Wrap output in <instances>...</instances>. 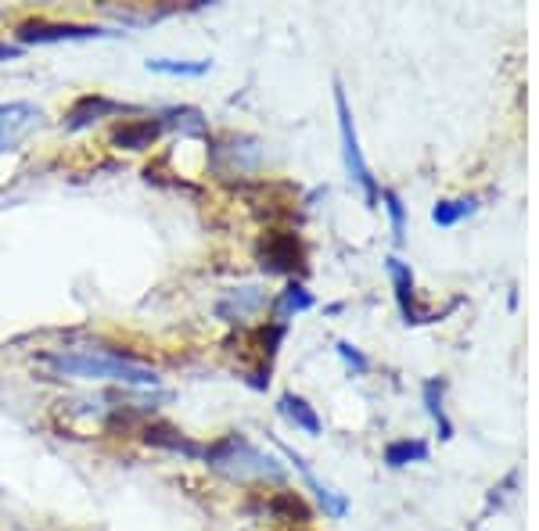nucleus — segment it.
Returning <instances> with one entry per match:
<instances>
[{
  "mask_svg": "<svg viewBox=\"0 0 539 531\" xmlns=\"http://www.w3.org/2000/svg\"><path fill=\"white\" fill-rule=\"evenodd\" d=\"M44 363L54 366L65 377L80 381H115L130 388H155L159 374L151 366L137 363L130 356H119L112 349H65V352H44Z\"/></svg>",
  "mask_w": 539,
  "mask_h": 531,
  "instance_id": "nucleus-1",
  "label": "nucleus"
},
{
  "mask_svg": "<svg viewBox=\"0 0 539 531\" xmlns=\"http://www.w3.org/2000/svg\"><path fill=\"white\" fill-rule=\"evenodd\" d=\"M202 460L230 481H284V467L248 442L245 435H223L202 445Z\"/></svg>",
  "mask_w": 539,
  "mask_h": 531,
  "instance_id": "nucleus-2",
  "label": "nucleus"
},
{
  "mask_svg": "<svg viewBox=\"0 0 539 531\" xmlns=\"http://www.w3.org/2000/svg\"><path fill=\"white\" fill-rule=\"evenodd\" d=\"M335 108H338V133H342L345 173H349V180L363 191V198L374 205V201H378V183H374L371 166H367V158H363L360 137H356V122H353V112H349V101H345L342 83H335Z\"/></svg>",
  "mask_w": 539,
  "mask_h": 531,
  "instance_id": "nucleus-3",
  "label": "nucleus"
},
{
  "mask_svg": "<svg viewBox=\"0 0 539 531\" xmlns=\"http://www.w3.org/2000/svg\"><path fill=\"white\" fill-rule=\"evenodd\" d=\"M284 331H288V323H263L256 331H248V352H241V356H245V381L252 388H266L270 384V366H274Z\"/></svg>",
  "mask_w": 539,
  "mask_h": 531,
  "instance_id": "nucleus-4",
  "label": "nucleus"
},
{
  "mask_svg": "<svg viewBox=\"0 0 539 531\" xmlns=\"http://www.w3.org/2000/svg\"><path fill=\"white\" fill-rule=\"evenodd\" d=\"M18 44H69V40H101L115 36L105 26H76V22H44V18H29L15 29Z\"/></svg>",
  "mask_w": 539,
  "mask_h": 531,
  "instance_id": "nucleus-5",
  "label": "nucleus"
},
{
  "mask_svg": "<svg viewBox=\"0 0 539 531\" xmlns=\"http://www.w3.org/2000/svg\"><path fill=\"white\" fill-rule=\"evenodd\" d=\"M256 259L266 273H295L302 266V244L288 230H270L256 244Z\"/></svg>",
  "mask_w": 539,
  "mask_h": 531,
  "instance_id": "nucleus-6",
  "label": "nucleus"
},
{
  "mask_svg": "<svg viewBox=\"0 0 539 531\" xmlns=\"http://www.w3.org/2000/svg\"><path fill=\"white\" fill-rule=\"evenodd\" d=\"M162 133H166V122L162 119H126L119 122V126H112L108 140L123 151H148L155 148V140H159Z\"/></svg>",
  "mask_w": 539,
  "mask_h": 531,
  "instance_id": "nucleus-7",
  "label": "nucleus"
},
{
  "mask_svg": "<svg viewBox=\"0 0 539 531\" xmlns=\"http://www.w3.org/2000/svg\"><path fill=\"white\" fill-rule=\"evenodd\" d=\"M126 112L123 101H112V97L105 94H83L76 105L69 108V115H65V130L76 133V130H87V126H94L98 119H108V115H119Z\"/></svg>",
  "mask_w": 539,
  "mask_h": 531,
  "instance_id": "nucleus-8",
  "label": "nucleus"
},
{
  "mask_svg": "<svg viewBox=\"0 0 539 531\" xmlns=\"http://www.w3.org/2000/svg\"><path fill=\"white\" fill-rule=\"evenodd\" d=\"M277 449H281V453L295 463V471H299L302 478H306V485H310L313 492H317V499H320V506H324V514H327V517H335V521H338V517L349 514V499H345L342 492H335V488H331V485H324V481H320L317 474L310 471V463L302 460V456L295 453L292 445H277Z\"/></svg>",
  "mask_w": 539,
  "mask_h": 531,
  "instance_id": "nucleus-9",
  "label": "nucleus"
},
{
  "mask_svg": "<svg viewBox=\"0 0 539 531\" xmlns=\"http://www.w3.org/2000/svg\"><path fill=\"white\" fill-rule=\"evenodd\" d=\"M385 270H389L392 288H396V302H399V309H403V320H407V323H428V320H432L428 313H421V309H417V302H414V273H410L407 262L396 259V255H389V259H385Z\"/></svg>",
  "mask_w": 539,
  "mask_h": 531,
  "instance_id": "nucleus-10",
  "label": "nucleus"
},
{
  "mask_svg": "<svg viewBox=\"0 0 539 531\" xmlns=\"http://www.w3.org/2000/svg\"><path fill=\"white\" fill-rule=\"evenodd\" d=\"M144 442L155 445V449H169V453H180V456H202V445L191 442V438H187L184 431H177V427L166 424V420H151V424L144 427Z\"/></svg>",
  "mask_w": 539,
  "mask_h": 531,
  "instance_id": "nucleus-11",
  "label": "nucleus"
},
{
  "mask_svg": "<svg viewBox=\"0 0 539 531\" xmlns=\"http://www.w3.org/2000/svg\"><path fill=\"white\" fill-rule=\"evenodd\" d=\"M277 413H281L288 424L299 427V431H306V435H320V431H324L317 410H313V406L302 399V395H292V392L281 395V399H277Z\"/></svg>",
  "mask_w": 539,
  "mask_h": 531,
  "instance_id": "nucleus-12",
  "label": "nucleus"
},
{
  "mask_svg": "<svg viewBox=\"0 0 539 531\" xmlns=\"http://www.w3.org/2000/svg\"><path fill=\"white\" fill-rule=\"evenodd\" d=\"M425 460H428V442H421V438H399V442H389V449H385V463H389L392 471Z\"/></svg>",
  "mask_w": 539,
  "mask_h": 531,
  "instance_id": "nucleus-13",
  "label": "nucleus"
},
{
  "mask_svg": "<svg viewBox=\"0 0 539 531\" xmlns=\"http://www.w3.org/2000/svg\"><path fill=\"white\" fill-rule=\"evenodd\" d=\"M144 65H148V72H159V76H191V79L209 76V69H213V61H177V58H148Z\"/></svg>",
  "mask_w": 539,
  "mask_h": 531,
  "instance_id": "nucleus-14",
  "label": "nucleus"
},
{
  "mask_svg": "<svg viewBox=\"0 0 539 531\" xmlns=\"http://www.w3.org/2000/svg\"><path fill=\"white\" fill-rule=\"evenodd\" d=\"M313 305H317V298L302 288V284H288V288L281 291V298H277V323H288L295 313H306Z\"/></svg>",
  "mask_w": 539,
  "mask_h": 531,
  "instance_id": "nucleus-15",
  "label": "nucleus"
},
{
  "mask_svg": "<svg viewBox=\"0 0 539 531\" xmlns=\"http://www.w3.org/2000/svg\"><path fill=\"white\" fill-rule=\"evenodd\" d=\"M475 209H478V201H475V198L439 201V205H435V209H432V219H435V227H457L460 219H468Z\"/></svg>",
  "mask_w": 539,
  "mask_h": 531,
  "instance_id": "nucleus-16",
  "label": "nucleus"
},
{
  "mask_svg": "<svg viewBox=\"0 0 539 531\" xmlns=\"http://www.w3.org/2000/svg\"><path fill=\"white\" fill-rule=\"evenodd\" d=\"M442 388H446L442 381H425V406L428 417L439 424V438H453V424L446 417V410H442Z\"/></svg>",
  "mask_w": 539,
  "mask_h": 531,
  "instance_id": "nucleus-17",
  "label": "nucleus"
},
{
  "mask_svg": "<svg viewBox=\"0 0 539 531\" xmlns=\"http://www.w3.org/2000/svg\"><path fill=\"white\" fill-rule=\"evenodd\" d=\"M230 302H234V309H223L220 316H227V320L234 323V320H245L248 313H256L259 305L266 302V295L259 288H241L230 295ZM230 302H223V305H230Z\"/></svg>",
  "mask_w": 539,
  "mask_h": 531,
  "instance_id": "nucleus-18",
  "label": "nucleus"
},
{
  "mask_svg": "<svg viewBox=\"0 0 539 531\" xmlns=\"http://www.w3.org/2000/svg\"><path fill=\"white\" fill-rule=\"evenodd\" d=\"M378 198L385 201V209H389V216H392V234H396V244H403L407 241V209H403V201H399L396 191H381Z\"/></svg>",
  "mask_w": 539,
  "mask_h": 531,
  "instance_id": "nucleus-19",
  "label": "nucleus"
},
{
  "mask_svg": "<svg viewBox=\"0 0 539 531\" xmlns=\"http://www.w3.org/2000/svg\"><path fill=\"white\" fill-rule=\"evenodd\" d=\"M270 510H274V514H288V517L306 521V506H302V499L292 496V492H281V496L270 499Z\"/></svg>",
  "mask_w": 539,
  "mask_h": 531,
  "instance_id": "nucleus-20",
  "label": "nucleus"
},
{
  "mask_svg": "<svg viewBox=\"0 0 539 531\" xmlns=\"http://www.w3.org/2000/svg\"><path fill=\"white\" fill-rule=\"evenodd\" d=\"M338 356L345 359V366H349L353 374H367V370H371V359L363 356L356 345H349V341H338Z\"/></svg>",
  "mask_w": 539,
  "mask_h": 531,
  "instance_id": "nucleus-21",
  "label": "nucleus"
},
{
  "mask_svg": "<svg viewBox=\"0 0 539 531\" xmlns=\"http://www.w3.org/2000/svg\"><path fill=\"white\" fill-rule=\"evenodd\" d=\"M22 54V47H11V44H0V61H11Z\"/></svg>",
  "mask_w": 539,
  "mask_h": 531,
  "instance_id": "nucleus-22",
  "label": "nucleus"
}]
</instances>
